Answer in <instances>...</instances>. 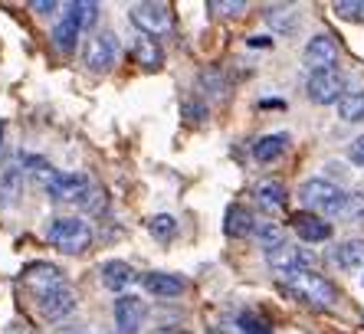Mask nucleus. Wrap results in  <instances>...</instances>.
Returning a JSON list of instances; mask_svg holds the SVG:
<instances>
[{
    "instance_id": "f257e3e1",
    "label": "nucleus",
    "mask_w": 364,
    "mask_h": 334,
    "mask_svg": "<svg viewBox=\"0 0 364 334\" xmlns=\"http://www.w3.org/2000/svg\"><path fill=\"white\" fill-rule=\"evenodd\" d=\"M282 285H286V292L296 295L302 305H312V308H322V311L338 308V301H341L338 292H335V285H331L325 276H318V272L299 269V272L282 276Z\"/></svg>"
},
{
    "instance_id": "f03ea898",
    "label": "nucleus",
    "mask_w": 364,
    "mask_h": 334,
    "mask_svg": "<svg viewBox=\"0 0 364 334\" xmlns=\"http://www.w3.org/2000/svg\"><path fill=\"white\" fill-rule=\"evenodd\" d=\"M46 239L66 256H79L92 246V226L79 217H60L46 226Z\"/></svg>"
},
{
    "instance_id": "7ed1b4c3",
    "label": "nucleus",
    "mask_w": 364,
    "mask_h": 334,
    "mask_svg": "<svg viewBox=\"0 0 364 334\" xmlns=\"http://www.w3.org/2000/svg\"><path fill=\"white\" fill-rule=\"evenodd\" d=\"M299 200L312 210V213H318V217H322V213L325 217H341L345 190L335 187L331 181H325V177H315V181H305V184L299 187Z\"/></svg>"
},
{
    "instance_id": "20e7f679",
    "label": "nucleus",
    "mask_w": 364,
    "mask_h": 334,
    "mask_svg": "<svg viewBox=\"0 0 364 334\" xmlns=\"http://www.w3.org/2000/svg\"><path fill=\"white\" fill-rule=\"evenodd\" d=\"M132 23L141 30V36H164L174 26V14L168 4H135L132 7Z\"/></svg>"
},
{
    "instance_id": "39448f33",
    "label": "nucleus",
    "mask_w": 364,
    "mask_h": 334,
    "mask_svg": "<svg viewBox=\"0 0 364 334\" xmlns=\"http://www.w3.org/2000/svg\"><path fill=\"white\" fill-rule=\"evenodd\" d=\"M82 63L89 72H109V69L119 63V40L112 33H95L92 40L85 43Z\"/></svg>"
},
{
    "instance_id": "423d86ee",
    "label": "nucleus",
    "mask_w": 364,
    "mask_h": 334,
    "mask_svg": "<svg viewBox=\"0 0 364 334\" xmlns=\"http://www.w3.org/2000/svg\"><path fill=\"white\" fill-rule=\"evenodd\" d=\"M305 95L315 105H331V102H341L345 95V75L338 69H328V72H312L309 75V85H305Z\"/></svg>"
},
{
    "instance_id": "0eeeda50",
    "label": "nucleus",
    "mask_w": 364,
    "mask_h": 334,
    "mask_svg": "<svg viewBox=\"0 0 364 334\" xmlns=\"http://www.w3.org/2000/svg\"><path fill=\"white\" fill-rule=\"evenodd\" d=\"M36 308H40V315L46 321H63V318L73 315V308H76V292L63 282L56 289H50V292L36 295Z\"/></svg>"
},
{
    "instance_id": "6e6552de",
    "label": "nucleus",
    "mask_w": 364,
    "mask_h": 334,
    "mask_svg": "<svg viewBox=\"0 0 364 334\" xmlns=\"http://www.w3.org/2000/svg\"><path fill=\"white\" fill-rule=\"evenodd\" d=\"M89 187H92V181L85 174H66V171H56V174L46 181V193L60 203H76Z\"/></svg>"
},
{
    "instance_id": "1a4fd4ad",
    "label": "nucleus",
    "mask_w": 364,
    "mask_h": 334,
    "mask_svg": "<svg viewBox=\"0 0 364 334\" xmlns=\"http://www.w3.org/2000/svg\"><path fill=\"white\" fill-rule=\"evenodd\" d=\"M302 56H305V63H309L312 72H328V69H335V63H338V43L331 40V36L318 33L305 43Z\"/></svg>"
},
{
    "instance_id": "9d476101",
    "label": "nucleus",
    "mask_w": 364,
    "mask_h": 334,
    "mask_svg": "<svg viewBox=\"0 0 364 334\" xmlns=\"http://www.w3.org/2000/svg\"><path fill=\"white\" fill-rule=\"evenodd\" d=\"M144 315H148V308H144V301L138 295H119V301H115V328H119V334H138L144 325Z\"/></svg>"
},
{
    "instance_id": "9b49d317",
    "label": "nucleus",
    "mask_w": 364,
    "mask_h": 334,
    "mask_svg": "<svg viewBox=\"0 0 364 334\" xmlns=\"http://www.w3.org/2000/svg\"><path fill=\"white\" fill-rule=\"evenodd\" d=\"M292 230H296L305 242H325V239H331V223L325 217H318V213H309V210L292 213Z\"/></svg>"
},
{
    "instance_id": "f8f14e48",
    "label": "nucleus",
    "mask_w": 364,
    "mask_h": 334,
    "mask_svg": "<svg viewBox=\"0 0 364 334\" xmlns=\"http://www.w3.org/2000/svg\"><path fill=\"white\" fill-rule=\"evenodd\" d=\"M144 292L154 295V298H178L181 292L187 289V282L181 276H171V272H148L141 279Z\"/></svg>"
},
{
    "instance_id": "ddd939ff",
    "label": "nucleus",
    "mask_w": 364,
    "mask_h": 334,
    "mask_svg": "<svg viewBox=\"0 0 364 334\" xmlns=\"http://www.w3.org/2000/svg\"><path fill=\"white\" fill-rule=\"evenodd\" d=\"M99 276H102V285L105 289H112V292H125L128 285L135 282V269L128 266V262H122V259H109V262H102V269H99Z\"/></svg>"
},
{
    "instance_id": "4468645a",
    "label": "nucleus",
    "mask_w": 364,
    "mask_h": 334,
    "mask_svg": "<svg viewBox=\"0 0 364 334\" xmlns=\"http://www.w3.org/2000/svg\"><path fill=\"white\" fill-rule=\"evenodd\" d=\"M266 262H269V269H276L279 276H289V272H299V269H302V249L292 246V242H282V246L266 252Z\"/></svg>"
},
{
    "instance_id": "2eb2a0df",
    "label": "nucleus",
    "mask_w": 364,
    "mask_h": 334,
    "mask_svg": "<svg viewBox=\"0 0 364 334\" xmlns=\"http://www.w3.org/2000/svg\"><path fill=\"white\" fill-rule=\"evenodd\" d=\"M23 282L33 285L36 295H43L50 289H56V285H63V272L56 266H50V262H36V266H30L23 272Z\"/></svg>"
},
{
    "instance_id": "dca6fc26",
    "label": "nucleus",
    "mask_w": 364,
    "mask_h": 334,
    "mask_svg": "<svg viewBox=\"0 0 364 334\" xmlns=\"http://www.w3.org/2000/svg\"><path fill=\"white\" fill-rule=\"evenodd\" d=\"M289 148V134L286 131H276V134H263L259 141L253 144V158L259 161V164H269V161L282 158Z\"/></svg>"
},
{
    "instance_id": "f3484780",
    "label": "nucleus",
    "mask_w": 364,
    "mask_h": 334,
    "mask_svg": "<svg viewBox=\"0 0 364 334\" xmlns=\"http://www.w3.org/2000/svg\"><path fill=\"white\" fill-rule=\"evenodd\" d=\"M253 197L263 210H282L286 207V187L282 181H259L253 187Z\"/></svg>"
},
{
    "instance_id": "a211bd4d",
    "label": "nucleus",
    "mask_w": 364,
    "mask_h": 334,
    "mask_svg": "<svg viewBox=\"0 0 364 334\" xmlns=\"http://www.w3.org/2000/svg\"><path fill=\"white\" fill-rule=\"evenodd\" d=\"M331 259L338 262V269H348V272H355V269L364 266V242H361V239L338 242V246H335V252H331Z\"/></svg>"
},
{
    "instance_id": "6ab92c4d",
    "label": "nucleus",
    "mask_w": 364,
    "mask_h": 334,
    "mask_svg": "<svg viewBox=\"0 0 364 334\" xmlns=\"http://www.w3.org/2000/svg\"><path fill=\"white\" fill-rule=\"evenodd\" d=\"M223 230H227V236H237V239L240 236H250L256 230V217L246 207L233 203V207L227 210V226H223Z\"/></svg>"
},
{
    "instance_id": "aec40b11",
    "label": "nucleus",
    "mask_w": 364,
    "mask_h": 334,
    "mask_svg": "<svg viewBox=\"0 0 364 334\" xmlns=\"http://www.w3.org/2000/svg\"><path fill=\"white\" fill-rule=\"evenodd\" d=\"M269 321L263 315H256V311H240L233 321H230L227 334H269Z\"/></svg>"
},
{
    "instance_id": "412c9836",
    "label": "nucleus",
    "mask_w": 364,
    "mask_h": 334,
    "mask_svg": "<svg viewBox=\"0 0 364 334\" xmlns=\"http://www.w3.org/2000/svg\"><path fill=\"white\" fill-rule=\"evenodd\" d=\"M79 33H82V30H79V23L66 14V17L56 23V30H53V46H56L60 53H73V50H76Z\"/></svg>"
},
{
    "instance_id": "4be33fe9",
    "label": "nucleus",
    "mask_w": 364,
    "mask_h": 334,
    "mask_svg": "<svg viewBox=\"0 0 364 334\" xmlns=\"http://www.w3.org/2000/svg\"><path fill=\"white\" fill-rule=\"evenodd\" d=\"M135 59H138V66H144V69H161L164 53H161V46H158V40H151V36H138L135 40Z\"/></svg>"
},
{
    "instance_id": "5701e85b",
    "label": "nucleus",
    "mask_w": 364,
    "mask_h": 334,
    "mask_svg": "<svg viewBox=\"0 0 364 334\" xmlns=\"http://www.w3.org/2000/svg\"><path fill=\"white\" fill-rule=\"evenodd\" d=\"M266 23L279 33H296L299 30V14L292 7H269L266 10Z\"/></svg>"
},
{
    "instance_id": "b1692460",
    "label": "nucleus",
    "mask_w": 364,
    "mask_h": 334,
    "mask_svg": "<svg viewBox=\"0 0 364 334\" xmlns=\"http://www.w3.org/2000/svg\"><path fill=\"white\" fill-rule=\"evenodd\" d=\"M253 236L259 239V246H263L266 252L276 249V246H282V242H286V230H282L279 223H256Z\"/></svg>"
},
{
    "instance_id": "393cba45",
    "label": "nucleus",
    "mask_w": 364,
    "mask_h": 334,
    "mask_svg": "<svg viewBox=\"0 0 364 334\" xmlns=\"http://www.w3.org/2000/svg\"><path fill=\"white\" fill-rule=\"evenodd\" d=\"M76 207L82 210V213H92V217H95V213H105V207H109V193L102 190V187L92 184V187H89V190H85L82 197L76 200Z\"/></svg>"
},
{
    "instance_id": "a878e982",
    "label": "nucleus",
    "mask_w": 364,
    "mask_h": 334,
    "mask_svg": "<svg viewBox=\"0 0 364 334\" xmlns=\"http://www.w3.org/2000/svg\"><path fill=\"white\" fill-rule=\"evenodd\" d=\"M338 115L345 122H364V92H345L338 102Z\"/></svg>"
},
{
    "instance_id": "bb28decb",
    "label": "nucleus",
    "mask_w": 364,
    "mask_h": 334,
    "mask_svg": "<svg viewBox=\"0 0 364 334\" xmlns=\"http://www.w3.org/2000/svg\"><path fill=\"white\" fill-rule=\"evenodd\" d=\"M66 14L79 23V30H89V26H95V20H99V4H85V0H79V4H69Z\"/></svg>"
},
{
    "instance_id": "cd10ccee",
    "label": "nucleus",
    "mask_w": 364,
    "mask_h": 334,
    "mask_svg": "<svg viewBox=\"0 0 364 334\" xmlns=\"http://www.w3.org/2000/svg\"><path fill=\"white\" fill-rule=\"evenodd\" d=\"M148 233H151L154 239H161V242L174 239V233H178V220L171 217V213H158V217L148 220Z\"/></svg>"
},
{
    "instance_id": "c85d7f7f",
    "label": "nucleus",
    "mask_w": 364,
    "mask_h": 334,
    "mask_svg": "<svg viewBox=\"0 0 364 334\" xmlns=\"http://www.w3.org/2000/svg\"><path fill=\"white\" fill-rule=\"evenodd\" d=\"M207 10H213V14H220V17H240L246 10L243 0H210L207 4Z\"/></svg>"
},
{
    "instance_id": "c756f323",
    "label": "nucleus",
    "mask_w": 364,
    "mask_h": 334,
    "mask_svg": "<svg viewBox=\"0 0 364 334\" xmlns=\"http://www.w3.org/2000/svg\"><path fill=\"white\" fill-rule=\"evenodd\" d=\"M335 14L345 20H364V0H335Z\"/></svg>"
},
{
    "instance_id": "7c9ffc66",
    "label": "nucleus",
    "mask_w": 364,
    "mask_h": 334,
    "mask_svg": "<svg viewBox=\"0 0 364 334\" xmlns=\"http://www.w3.org/2000/svg\"><path fill=\"white\" fill-rule=\"evenodd\" d=\"M358 217H364V193H345L341 220H358Z\"/></svg>"
},
{
    "instance_id": "2f4dec72",
    "label": "nucleus",
    "mask_w": 364,
    "mask_h": 334,
    "mask_svg": "<svg viewBox=\"0 0 364 334\" xmlns=\"http://www.w3.org/2000/svg\"><path fill=\"white\" fill-rule=\"evenodd\" d=\"M0 193H4L7 200H17V197H20V171H17V167H10L7 174H4V184H0Z\"/></svg>"
},
{
    "instance_id": "473e14b6",
    "label": "nucleus",
    "mask_w": 364,
    "mask_h": 334,
    "mask_svg": "<svg viewBox=\"0 0 364 334\" xmlns=\"http://www.w3.org/2000/svg\"><path fill=\"white\" fill-rule=\"evenodd\" d=\"M348 158L355 161V164H361V167H364V134L351 141V148H348Z\"/></svg>"
},
{
    "instance_id": "72a5a7b5",
    "label": "nucleus",
    "mask_w": 364,
    "mask_h": 334,
    "mask_svg": "<svg viewBox=\"0 0 364 334\" xmlns=\"http://www.w3.org/2000/svg\"><path fill=\"white\" fill-rule=\"evenodd\" d=\"M246 43H250L253 50H256V46H259V50H269V46H272V40H269V36H250V40H246Z\"/></svg>"
},
{
    "instance_id": "f704fd0d",
    "label": "nucleus",
    "mask_w": 364,
    "mask_h": 334,
    "mask_svg": "<svg viewBox=\"0 0 364 334\" xmlns=\"http://www.w3.org/2000/svg\"><path fill=\"white\" fill-rule=\"evenodd\" d=\"M7 334H36V331H33L30 325H20V321H17V325H10V328H7Z\"/></svg>"
},
{
    "instance_id": "c9c22d12",
    "label": "nucleus",
    "mask_w": 364,
    "mask_h": 334,
    "mask_svg": "<svg viewBox=\"0 0 364 334\" xmlns=\"http://www.w3.org/2000/svg\"><path fill=\"white\" fill-rule=\"evenodd\" d=\"M33 10H40V14H53L56 4H53V0H40V4H33Z\"/></svg>"
},
{
    "instance_id": "e433bc0d",
    "label": "nucleus",
    "mask_w": 364,
    "mask_h": 334,
    "mask_svg": "<svg viewBox=\"0 0 364 334\" xmlns=\"http://www.w3.org/2000/svg\"><path fill=\"white\" fill-rule=\"evenodd\" d=\"M184 112L194 118V122H197V118H203V109H200V105H184Z\"/></svg>"
},
{
    "instance_id": "4c0bfd02",
    "label": "nucleus",
    "mask_w": 364,
    "mask_h": 334,
    "mask_svg": "<svg viewBox=\"0 0 364 334\" xmlns=\"http://www.w3.org/2000/svg\"><path fill=\"white\" fill-rule=\"evenodd\" d=\"M154 334H187V331H181V328H161V331H154Z\"/></svg>"
},
{
    "instance_id": "58836bf2",
    "label": "nucleus",
    "mask_w": 364,
    "mask_h": 334,
    "mask_svg": "<svg viewBox=\"0 0 364 334\" xmlns=\"http://www.w3.org/2000/svg\"><path fill=\"white\" fill-rule=\"evenodd\" d=\"M0 148H4V122H0Z\"/></svg>"
}]
</instances>
